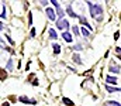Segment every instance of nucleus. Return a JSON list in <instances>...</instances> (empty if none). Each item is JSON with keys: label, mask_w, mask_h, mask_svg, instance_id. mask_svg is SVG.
<instances>
[{"label": "nucleus", "mask_w": 121, "mask_h": 106, "mask_svg": "<svg viewBox=\"0 0 121 106\" xmlns=\"http://www.w3.org/2000/svg\"><path fill=\"white\" fill-rule=\"evenodd\" d=\"M51 3H52V4L55 6V9H56V13H58V16H59L60 18H63V16H65V14H63V10H62V7L59 6V3H58L56 0H51Z\"/></svg>", "instance_id": "3"}, {"label": "nucleus", "mask_w": 121, "mask_h": 106, "mask_svg": "<svg viewBox=\"0 0 121 106\" xmlns=\"http://www.w3.org/2000/svg\"><path fill=\"white\" fill-rule=\"evenodd\" d=\"M52 48H54V54H55V55H58L60 52V45H58V44H54Z\"/></svg>", "instance_id": "13"}, {"label": "nucleus", "mask_w": 121, "mask_h": 106, "mask_svg": "<svg viewBox=\"0 0 121 106\" xmlns=\"http://www.w3.org/2000/svg\"><path fill=\"white\" fill-rule=\"evenodd\" d=\"M62 37H63V40H65L66 42H72V41H73L72 34H70V33H68V31H63V33H62Z\"/></svg>", "instance_id": "6"}, {"label": "nucleus", "mask_w": 121, "mask_h": 106, "mask_svg": "<svg viewBox=\"0 0 121 106\" xmlns=\"http://www.w3.org/2000/svg\"><path fill=\"white\" fill-rule=\"evenodd\" d=\"M72 50H75V51H82L83 48H82V45H79V44H78V45H75V47H73Z\"/></svg>", "instance_id": "20"}, {"label": "nucleus", "mask_w": 121, "mask_h": 106, "mask_svg": "<svg viewBox=\"0 0 121 106\" xmlns=\"http://www.w3.org/2000/svg\"><path fill=\"white\" fill-rule=\"evenodd\" d=\"M49 37H51L52 40H55V38H58V35H56V31H55L54 28H49Z\"/></svg>", "instance_id": "14"}, {"label": "nucleus", "mask_w": 121, "mask_h": 106, "mask_svg": "<svg viewBox=\"0 0 121 106\" xmlns=\"http://www.w3.org/2000/svg\"><path fill=\"white\" fill-rule=\"evenodd\" d=\"M18 101H20V102H23V103H35V101H34V99H28L27 96H20V98H18Z\"/></svg>", "instance_id": "9"}, {"label": "nucleus", "mask_w": 121, "mask_h": 106, "mask_svg": "<svg viewBox=\"0 0 121 106\" xmlns=\"http://www.w3.org/2000/svg\"><path fill=\"white\" fill-rule=\"evenodd\" d=\"M6 18V7H4V4H1V20H4Z\"/></svg>", "instance_id": "17"}, {"label": "nucleus", "mask_w": 121, "mask_h": 106, "mask_svg": "<svg viewBox=\"0 0 121 106\" xmlns=\"http://www.w3.org/2000/svg\"><path fill=\"white\" fill-rule=\"evenodd\" d=\"M118 38H120V33H118V31H117V33H116V34H114V40H118Z\"/></svg>", "instance_id": "26"}, {"label": "nucleus", "mask_w": 121, "mask_h": 106, "mask_svg": "<svg viewBox=\"0 0 121 106\" xmlns=\"http://www.w3.org/2000/svg\"><path fill=\"white\" fill-rule=\"evenodd\" d=\"M56 27H58V30H68L69 28V23L65 18H59L56 21Z\"/></svg>", "instance_id": "2"}, {"label": "nucleus", "mask_w": 121, "mask_h": 106, "mask_svg": "<svg viewBox=\"0 0 121 106\" xmlns=\"http://www.w3.org/2000/svg\"><path fill=\"white\" fill-rule=\"evenodd\" d=\"M7 71H13V60H9V62H7Z\"/></svg>", "instance_id": "18"}, {"label": "nucleus", "mask_w": 121, "mask_h": 106, "mask_svg": "<svg viewBox=\"0 0 121 106\" xmlns=\"http://www.w3.org/2000/svg\"><path fill=\"white\" fill-rule=\"evenodd\" d=\"M62 102H63V103H65L66 106H73V105H75V103H73V102H72L69 98H65V96L62 98Z\"/></svg>", "instance_id": "12"}, {"label": "nucleus", "mask_w": 121, "mask_h": 106, "mask_svg": "<svg viewBox=\"0 0 121 106\" xmlns=\"http://www.w3.org/2000/svg\"><path fill=\"white\" fill-rule=\"evenodd\" d=\"M1 106H10V103H9V102H3V103H1Z\"/></svg>", "instance_id": "28"}, {"label": "nucleus", "mask_w": 121, "mask_h": 106, "mask_svg": "<svg viewBox=\"0 0 121 106\" xmlns=\"http://www.w3.org/2000/svg\"><path fill=\"white\" fill-rule=\"evenodd\" d=\"M66 13H68L72 18H79V16H78V14L72 10V7H70V6H68V7H66Z\"/></svg>", "instance_id": "7"}, {"label": "nucleus", "mask_w": 121, "mask_h": 106, "mask_svg": "<svg viewBox=\"0 0 121 106\" xmlns=\"http://www.w3.org/2000/svg\"><path fill=\"white\" fill-rule=\"evenodd\" d=\"M108 71L113 72V74H118L120 72V67L116 64V61H111L110 62V67H108Z\"/></svg>", "instance_id": "4"}, {"label": "nucleus", "mask_w": 121, "mask_h": 106, "mask_svg": "<svg viewBox=\"0 0 121 106\" xmlns=\"http://www.w3.org/2000/svg\"><path fill=\"white\" fill-rule=\"evenodd\" d=\"M116 54L118 55V58L121 60V48H120V47H117V48H116Z\"/></svg>", "instance_id": "21"}, {"label": "nucleus", "mask_w": 121, "mask_h": 106, "mask_svg": "<svg viewBox=\"0 0 121 106\" xmlns=\"http://www.w3.org/2000/svg\"><path fill=\"white\" fill-rule=\"evenodd\" d=\"M47 16L51 21H55V18H56V14H55L54 9H51V7H47Z\"/></svg>", "instance_id": "5"}, {"label": "nucleus", "mask_w": 121, "mask_h": 106, "mask_svg": "<svg viewBox=\"0 0 121 106\" xmlns=\"http://www.w3.org/2000/svg\"><path fill=\"white\" fill-rule=\"evenodd\" d=\"M72 60H73V61L76 62V64H79V65L82 64V61H80V57H79L78 54H73V57H72Z\"/></svg>", "instance_id": "15"}, {"label": "nucleus", "mask_w": 121, "mask_h": 106, "mask_svg": "<svg viewBox=\"0 0 121 106\" xmlns=\"http://www.w3.org/2000/svg\"><path fill=\"white\" fill-rule=\"evenodd\" d=\"M82 34L85 35V37H89V35H90V33H89V30H87V28L82 27Z\"/></svg>", "instance_id": "19"}, {"label": "nucleus", "mask_w": 121, "mask_h": 106, "mask_svg": "<svg viewBox=\"0 0 121 106\" xmlns=\"http://www.w3.org/2000/svg\"><path fill=\"white\" fill-rule=\"evenodd\" d=\"M106 89L110 93H113V92H121V88H114V86H110V85H106Z\"/></svg>", "instance_id": "10"}, {"label": "nucleus", "mask_w": 121, "mask_h": 106, "mask_svg": "<svg viewBox=\"0 0 121 106\" xmlns=\"http://www.w3.org/2000/svg\"><path fill=\"white\" fill-rule=\"evenodd\" d=\"M79 20H80V23H82V24H83V27H85V26H86V27H87V28H89V30H91V26H90V24H89V23H87V20H86V18H85V17H79Z\"/></svg>", "instance_id": "11"}, {"label": "nucleus", "mask_w": 121, "mask_h": 106, "mask_svg": "<svg viewBox=\"0 0 121 106\" xmlns=\"http://www.w3.org/2000/svg\"><path fill=\"white\" fill-rule=\"evenodd\" d=\"M89 3V7H90V14L93 18H97V21H100L103 18V7L100 4H93L91 1H87Z\"/></svg>", "instance_id": "1"}, {"label": "nucleus", "mask_w": 121, "mask_h": 106, "mask_svg": "<svg viewBox=\"0 0 121 106\" xmlns=\"http://www.w3.org/2000/svg\"><path fill=\"white\" fill-rule=\"evenodd\" d=\"M28 24H32V14H31V13H28Z\"/></svg>", "instance_id": "23"}, {"label": "nucleus", "mask_w": 121, "mask_h": 106, "mask_svg": "<svg viewBox=\"0 0 121 106\" xmlns=\"http://www.w3.org/2000/svg\"><path fill=\"white\" fill-rule=\"evenodd\" d=\"M106 82L110 83V85H116V83H117V78H116V76H110V75H107Z\"/></svg>", "instance_id": "8"}, {"label": "nucleus", "mask_w": 121, "mask_h": 106, "mask_svg": "<svg viewBox=\"0 0 121 106\" xmlns=\"http://www.w3.org/2000/svg\"><path fill=\"white\" fill-rule=\"evenodd\" d=\"M30 37H31V38H34V37H35V28H31V31H30Z\"/></svg>", "instance_id": "22"}, {"label": "nucleus", "mask_w": 121, "mask_h": 106, "mask_svg": "<svg viewBox=\"0 0 121 106\" xmlns=\"http://www.w3.org/2000/svg\"><path fill=\"white\" fill-rule=\"evenodd\" d=\"M73 33H75L76 35L79 34V28H78V27H75V26H73Z\"/></svg>", "instance_id": "25"}, {"label": "nucleus", "mask_w": 121, "mask_h": 106, "mask_svg": "<svg viewBox=\"0 0 121 106\" xmlns=\"http://www.w3.org/2000/svg\"><path fill=\"white\" fill-rule=\"evenodd\" d=\"M32 85H34V86H37V85H38V81H37V79H34V82H32Z\"/></svg>", "instance_id": "27"}, {"label": "nucleus", "mask_w": 121, "mask_h": 106, "mask_svg": "<svg viewBox=\"0 0 121 106\" xmlns=\"http://www.w3.org/2000/svg\"><path fill=\"white\" fill-rule=\"evenodd\" d=\"M48 3H49V1H47V0H42V1H39V4H41V6H45V7L48 6Z\"/></svg>", "instance_id": "24"}, {"label": "nucleus", "mask_w": 121, "mask_h": 106, "mask_svg": "<svg viewBox=\"0 0 121 106\" xmlns=\"http://www.w3.org/2000/svg\"><path fill=\"white\" fill-rule=\"evenodd\" d=\"M106 106H121V103L116 102V101H108V102H106Z\"/></svg>", "instance_id": "16"}]
</instances>
